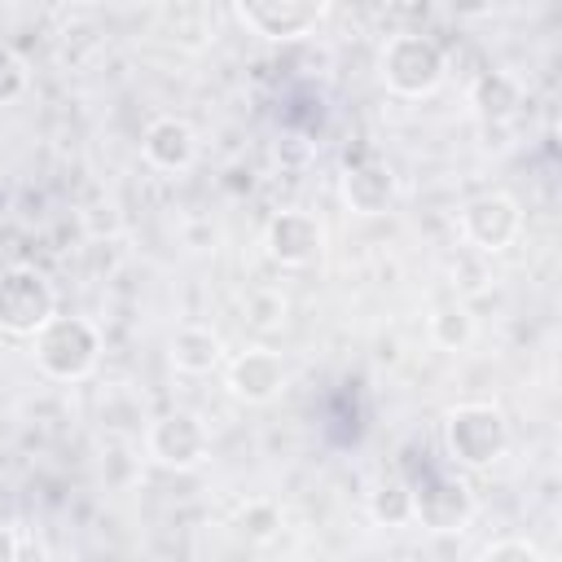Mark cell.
Instances as JSON below:
<instances>
[{
    "label": "cell",
    "mask_w": 562,
    "mask_h": 562,
    "mask_svg": "<svg viewBox=\"0 0 562 562\" xmlns=\"http://www.w3.org/2000/svg\"><path fill=\"white\" fill-rule=\"evenodd\" d=\"M470 105H474V114H479L487 127H501V123H509V119L518 114L522 88H518V79H514L509 70H483V75L470 83Z\"/></svg>",
    "instance_id": "13"
},
{
    "label": "cell",
    "mask_w": 562,
    "mask_h": 562,
    "mask_svg": "<svg viewBox=\"0 0 562 562\" xmlns=\"http://www.w3.org/2000/svg\"><path fill=\"white\" fill-rule=\"evenodd\" d=\"M35 369L53 382H83L101 364V329L88 316H53L31 338Z\"/></svg>",
    "instance_id": "3"
},
{
    "label": "cell",
    "mask_w": 562,
    "mask_h": 562,
    "mask_svg": "<svg viewBox=\"0 0 562 562\" xmlns=\"http://www.w3.org/2000/svg\"><path fill=\"white\" fill-rule=\"evenodd\" d=\"M26 88H31V66H26V57H22L18 48L0 44V105L18 101Z\"/></svg>",
    "instance_id": "18"
},
{
    "label": "cell",
    "mask_w": 562,
    "mask_h": 562,
    "mask_svg": "<svg viewBox=\"0 0 562 562\" xmlns=\"http://www.w3.org/2000/svg\"><path fill=\"white\" fill-rule=\"evenodd\" d=\"M443 448L461 470H492L509 452V422L487 400H465L443 413Z\"/></svg>",
    "instance_id": "2"
},
{
    "label": "cell",
    "mask_w": 562,
    "mask_h": 562,
    "mask_svg": "<svg viewBox=\"0 0 562 562\" xmlns=\"http://www.w3.org/2000/svg\"><path fill=\"white\" fill-rule=\"evenodd\" d=\"M140 158L154 167V171H167V176H180L198 162V132L189 119L180 114H158L145 136H140Z\"/></svg>",
    "instance_id": "11"
},
{
    "label": "cell",
    "mask_w": 562,
    "mask_h": 562,
    "mask_svg": "<svg viewBox=\"0 0 562 562\" xmlns=\"http://www.w3.org/2000/svg\"><path fill=\"white\" fill-rule=\"evenodd\" d=\"M246 312H250V325H259V329H277V325L285 321V299H281V294L259 290V294H250Z\"/></svg>",
    "instance_id": "20"
},
{
    "label": "cell",
    "mask_w": 562,
    "mask_h": 562,
    "mask_svg": "<svg viewBox=\"0 0 562 562\" xmlns=\"http://www.w3.org/2000/svg\"><path fill=\"white\" fill-rule=\"evenodd\" d=\"M461 224V237L479 250V255H501L518 241L522 233V206L509 198V193H479L461 206L457 215Z\"/></svg>",
    "instance_id": "8"
},
{
    "label": "cell",
    "mask_w": 562,
    "mask_h": 562,
    "mask_svg": "<svg viewBox=\"0 0 562 562\" xmlns=\"http://www.w3.org/2000/svg\"><path fill=\"white\" fill-rule=\"evenodd\" d=\"M430 342L439 347V351H465L470 342H474V334H479V325H474V312L465 307V303H439L435 312H430Z\"/></svg>",
    "instance_id": "16"
},
{
    "label": "cell",
    "mask_w": 562,
    "mask_h": 562,
    "mask_svg": "<svg viewBox=\"0 0 562 562\" xmlns=\"http://www.w3.org/2000/svg\"><path fill=\"white\" fill-rule=\"evenodd\" d=\"M18 553H22V540H18V531L0 522V562H18Z\"/></svg>",
    "instance_id": "21"
},
{
    "label": "cell",
    "mask_w": 562,
    "mask_h": 562,
    "mask_svg": "<svg viewBox=\"0 0 562 562\" xmlns=\"http://www.w3.org/2000/svg\"><path fill=\"white\" fill-rule=\"evenodd\" d=\"M474 509H479L474 487L457 470H426L422 479H413V522H422L426 531L439 536L465 531Z\"/></svg>",
    "instance_id": "5"
},
{
    "label": "cell",
    "mask_w": 562,
    "mask_h": 562,
    "mask_svg": "<svg viewBox=\"0 0 562 562\" xmlns=\"http://www.w3.org/2000/svg\"><path fill=\"white\" fill-rule=\"evenodd\" d=\"M237 531L250 540V544H268V540H277L281 536V509L272 505V501H263V496H255V501H246L241 509H237Z\"/></svg>",
    "instance_id": "17"
},
{
    "label": "cell",
    "mask_w": 562,
    "mask_h": 562,
    "mask_svg": "<svg viewBox=\"0 0 562 562\" xmlns=\"http://www.w3.org/2000/svg\"><path fill=\"white\" fill-rule=\"evenodd\" d=\"M395 189H400L395 171L373 154L347 162L342 176H338V193H342L347 211H356V215H382L395 202Z\"/></svg>",
    "instance_id": "12"
},
{
    "label": "cell",
    "mask_w": 562,
    "mask_h": 562,
    "mask_svg": "<svg viewBox=\"0 0 562 562\" xmlns=\"http://www.w3.org/2000/svg\"><path fill=\"white\" fill-rule=\"evenodd\" d=\"M325 246V224L312 215V211H277L268 224H263V255L281 268H307L316 263Z\"/></svg>",
    "instance_id": "9"
},
{
    "label": "cell",
    "mask_w": 562,
    "mask_h": 562,
    "mask_svg": "<svg viewBox=\"0 0 562 562\" xmlns=\"http://www.w3.org/2000/svg\"><path fill=\"white\" fill-rule=\"evenodd\" d=\"M57 316V285L35 263H9L0 272V334L35 338Z\"/></svg>",
    "instance_id": "4"
},
{
    "label": "cell",
    "mask_w": 562,
    "mask_h": 562,
    "mask_svg": "<svg viewBox=\"0 0 562 562\" xmlns=\"http://www.w3.org/2000/svg\"><path fill=\"white\" fill-rule=\"evenodd\" d=\"M145 452L162 465V470H176V474H189L198 465H206L211 457V435H206V422L189 408H171L162 413L149 435H145Z\"/></svg>",
    "instance_id": "6"
},
{
    "label": "cell",
    "mask_w": 562,
    "mask_h": 562,
    "mask_svg": "<svg viewBox=\"0 0 562 562\" xmlns=\"http://www.w3.org/2000/svg\"><path fill=\"white\" fill-rule=\"evenodd\" d=\"M285 378H290V369H285L281 351H272V347H246L224 369V386L241 404H272L285 391Z\"/></svg>",
    "instance_id": "10"
},
{
    "label": "cell",
    "mask_w": 562,
    "mask_h": 562,
    "mask_svg": "<svg viewBox=\"0 0 562 562\" xmlns=\"http://www.w3.org/2000/svg\"><path fill=\"white\" fill-rule=\"evenodd\" d=\"M0 211H4V193H0Z\"/></svg>",
    "instance_id": "22"
},
{
    "label": "cell",
    "mask_w": 562,
    "mask_h": 562,
    "mask_svg": "<svg viewBox=\"0 0 562 562\" xmlns=\"http://www.w3.org/2000/svg\"><path fill=\"white\" fill-rule=\"evenodd\" d=\"M378 79L386 92L395 97H430L439 92V83L448 79V53L435 35L422 31H395L386 35V44L378 48Z\"/></svg>",
    "instance_id": "1"
},
{
    "label": "cell",
    "mask_w": 562,
    "mask_h": 562,
    "mask_svg": "<svg viewBox=\"0 0 562 562\" xmlns=\"http://www.w3.org/2000/svg\"><path fill=\"white\" fill-rule=\"evenodd\" d=\"M369 518L378 527H408L413 522V479L400 470H386L369 487Z\"/></svg>",
    "instance_id": "15"
},
{
    "label": "cell",
    "mask_w": 562,
    "mask_h": 562,
    "mask_svg": "<svg viewBox=\"0 0 562 562\" xmlns=\"http://www.w3.org/2000/svg\"><path fill=\"white\" fill-rule=\"evenodd\" d=\"M233 18L272 44H290V40L312 35L329 18V4H321V0H237Z\"/></svg>",
    "instance_id": "7"
},
{
    "label": "cell",
    "mask_w": 562,
    "mask_h": 562,
    "mask_svg": "<svg viewBox=\"0 0 562 562\" xmlns=\"http://www.w3.org/2000/svg\"><path fill=\"white\" fill-rule=\"evenodd\" d=\"M167 356H171V364L180 373L202 378L224 360V338L215 329H206V325H180L171 334V342H167Z\"/></svg>",
    "instance_id": "14"
},
{
    "label": "cell",
    "mask_w": 562,
    "mask_h": 562,
    "mask_svg": "<svg viewBox=\"0 0 562 562\" xmlns=\"http://www.w3.org/2000/svg\"><path fill=\"white\" fill-rule=\"evenodd\" d=\"M479 562H544V553H540L531 540H518V536H509V540H496V544H487V549L479 553Z\"/></svg>",
    "instance_id": "19"
}]
</instances>
